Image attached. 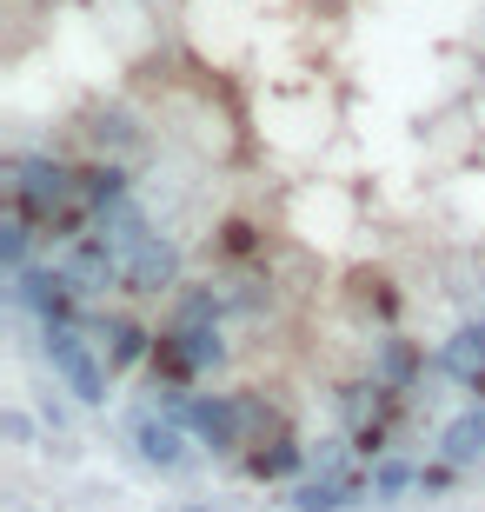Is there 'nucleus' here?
Returning a JSON list of instances; mask_svg holds the SVG:
<instances>
[{
  "instance_id": "obj_17",
  "label": "nucleus",
  "mask_w": 485,
  "mask_h": 512,
  "mask_svg": "<svg viewBox=\"0 0 485 512\" xmlns=\"http://www.w3.org/2000/svg\"><path fill=\"white\" fill-rule=\"evenodd\" d=\"M173 512H213V506H173Z\"/></svg>"
},
{
  "instance_id": "obj_3",
  "label": "nucleus",
  "mask_w": 485,
  "mask_h": 512,
  "mask_svg": "<svg viewBox=\"0 0 485 512\" xmlns=\"http://www.w3.org/2000/svg\"><path fill=\"white\" fill-rule=\"evenodd\" d=\"M40 340H47V360H54V373L67 380V393H74L80 406H100V399H107L113 366L100 360L94 340H80V326H40Z\"/></svg>"
},
{
  "instance_id": "obj_16",
  "label": "nucleus",
  "mask_w": 485,
  "mask_h": 512,
  "mask_svg": "<svg viewBox=\"0 0 485 512\" xmlns=\"http://www.w3.org/2000/svg\"><path fill=\"white\" fill-rule=\"evenodd\" d=\"M253 247V227H226V253H246Z\"/></svg>"
},
{
  "instance_id": "obj_9",
  "label": "nucleus",
  "mask_w": 485,
  "mask_h": 512,
  "mask_svg": "<svg viewBox=\"0 0 485 512\" xmlns=\"http://www.w3.org/2000/svg\"><path fill=\"white\" fill-rule=\"evenodd\" d=\"M94 346H100V360H107L113 373H120V366H140V360H153V340H147V333H140L133 320H120V313L94 326Z\"/></svg>"
},
{
  "instance_id": "obj_10",
  "label": "nucleus",
  "mask_w": 485,
  "mask_h": 512,
  "mask_svg": "<svg viewBox=\"0 0 485 512\" xmlns=\"http://www.w3.org/2000/svg\"><path fill=\"white\" fill-rule=\"evenodd\" d=\"M439 459H452V466H479V459H485V399L466 406V413L439 433Z\"/></svg>"
},
{
  "instance_id": "obj_15",
  "label": "nucleus",
  "mask_w": 485,
  "mask_h": 512,
  "mask_svg": "<svg viewBox=\"0 0 485 512\" xmlns=\"http://www.w3.org/2000/svg\"><path fill=\"white\" fill-rule=\"evenodd\" d=\"M0 433L14 439V446H27V439H34V426H27V413H0Z\"/></svg>"
},
{
  "instance_id": "obj_7",
  "label": "nucleus",
  "mask_w": 485,
  "mask_h": 512,
  "mask_svg": "<svg viewBox=\"0 0 485 512\" xmlns=\"http://www.w3.org/2000/svg\"><path fill=\"white\" fill-rule=\"evenodd\" d=\"M133 446H140L147 466L173 473V466L187 459V426H180V419H160V413H140V419H133Z\"/></svg>"
},
{
  "instance_id": "obj_8",
  "label": "nucleus",
  "mask_w": 485,
  "mask_h": 512,
  "mask_svg": "<svg viewBox=\"0 0 485 512\" xmlns=\"http://www.w3.org/2000/svg\"><path fill=\"white\" fill-rule=\"evenodd\" d=\"M173 280H180V253H173L167 240L153 233L147 247H140V253L127 260V286H133V293H167Z\"/></svg>"
},
{
  "instance_id": "obj_5",
  "label": "nucleus",
  "mask_w": 485,
  "mask_h": 512,
  "mask_svg": "<svg viewBox=\"0 0 485 512\" xmlns=\"http://www.w3.org/2000/svg\"><path fill=\"white\" fill-rule=\"evenodd\" d=\"M359 493H373V486H366V479H359L353 466H339V459H333L326 473L299 479L293 493H286V506H293V512H346Z\"/></svg>"
},
{
  "instance_id": "obj_11",
  "label": "nucleus",
  "mask_w": 485,
  "mask_h": 512,
  "mask_svg": "<svg viewBox=\"0 0 485 512\" xmlns=\"http://www.w3.org/2000/svg\"><path fill=\"white\" fill-rule=\"evenodd\" d=\"M299 466H306V446H299L293 433H273V439H260V446L246 453V473L253 479H293Z\"/></svg>"
},
{
  "instance_id": "obj_6",
  "label": "nucleus",
  "mask_w": 485,
  "mask_h": 512,
  "mask_svg": "<svg viewBox=\"0 0 485 512\" xmlns=\"http://www.w3.org/2000/svg\"><path fill=\"white\" fill-rule=\"evenodd\" d=\"M439 373L485 399V320H472V326H459V333H452L446 353H439Z\"/></svg>"
},
{
  "instance_id": "obj_4",
  "label": "nucleus",
  "mask_w": 485,
  "mask_h": 512,
  "mask_svg": "<svg viewBox=\"0 0 485 512\" xmlns=\"http://www.w3.org/2000/svg\"><path fill=\"white\" fill-rule=\"evenodd\" d=\"M180 426L200 433L213 453H240L246 446V399L240 393H200V399H187Z\"/></svg>"
},
{
  "instance_id": "obj_12",
  "label": "nucleus",
  "mask_w": 485,
  "mask_h": 512,
  "mask_svg": "<svg viewBox=\"0 0 485 512\" xmlns=\"http://www.w3.org/2000/svg\"><path fill=\"white\" fill-rule=\"evenodd\" d=\"M419 373H426V353H419L412 340H379V353H373V380L379 386H399V393H406Z\"/></svg>"
},
{
  "instance_id": "obj_14",
  "label": "nucleus",
  "mask_w": 485,
  "mask_h": 512,
  "mask_svg": "<svg viewBox=\"0 0 485 512\" xmlns=\"http://www.w3.org/2000/svg\"><path fill=\"white\" fill-rule=\"evenodd\" d=\"M452 479H459V466H452V459H439V466H419V493H446Z\"/></svg>"
},
{
  "instance_id": "obj_13",
  "label": "nucleus",
  "mask_w": 485,
  "mask_h": 512,
  "mask_svg": "<svg viewBox=\"0 0 485 512\" xmlns=\"http://www.w3.org/2000/svg\"><path fill=\"white\" fill-rule=\"evenodd\" d=\"M366 486H373L379 506H392V499L406 493V486H419V466H406V459H379L373 473H366Z\"/></svg>"
},
{
  "instance_id": "obj_1",
  "label": "nucleus",
  "mask_w": 485,
  "mask_h": 512,
  "mask_svg": "<svg viewBox=\"0 0 485 512\" xmlns=\"http://www.w3.org/2000/svg\"><path fill=\"white\" fill-rule=\"evenodd\" d=\"M220 320H173L160 340H153V380L160 386H193L206 366H220Z\"/></svg>"
},
{
  "instance_id": "obj_2",
  "label": "nucleus",
  "mask_w": 485,
  "mask_h": 512,
  "mask_svg": "<svg viewBox=\"0 0 485 512\" xmlns=\"http://www.w3.org/2000/svg\"><path fill=\"white\" fill-rule=\"evenodd\" d=\"M7 293H14L20 313H34L40 326H80V273L74 266H20V273H7Z\"/></svg>"
}]
</instances>
